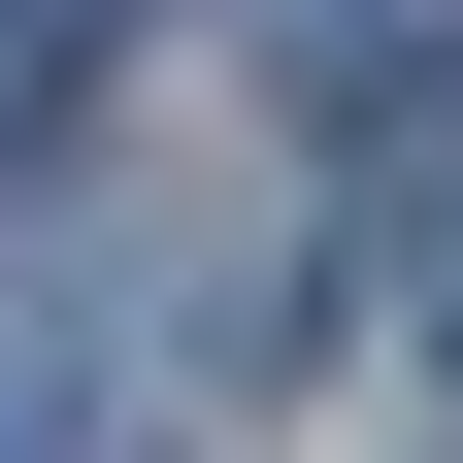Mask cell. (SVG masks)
I'll return each mask as SVG.
<instances>
[{"mask_svg":"<svg viewBox=\"0 0 463 463\" xmlns=\"http://www.w3.org/2000/svg\"><path fill=\"white\" fill-rule=\"evenodd\" d=\"M0 463H67V364H33V331H0Z\"/></svg>","mask_w":463,"mask_h":463,"instance_id":"cell-1","label":"cell"},{"mask_svg":"<svg viewBox=\"0 0 463 463\" xmlns=\"http://www.w3.org/2000/svg\"><path fill=\"white\" fill-rule=\"evenodd\" d=\"M33 33H67V0H33Z\"/></svg>","mask_w":463,"mask_h":463,"instance_id":"cell-2","label":"cell"}]
</instances>
